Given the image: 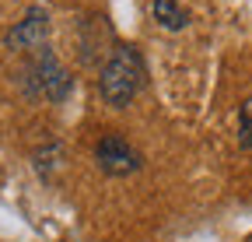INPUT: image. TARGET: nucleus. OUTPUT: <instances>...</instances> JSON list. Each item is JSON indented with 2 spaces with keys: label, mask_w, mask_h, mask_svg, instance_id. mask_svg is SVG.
Wrapping results in <instances>:
<instances>
[{
  "label": "nucleus",
  "mask_w": 252,
  "mask_h": 242,
  "mask_svg": "<svg viewBox=\"0 0 252 242\" xmlns=\"http://www.w3.org/2000/svg\"><path fill=\"white\" fill-rule=\"evenodd\" d=\"M144 77H147L144 56L133 46H112L109 60L102 64V74H98V92L109 105L123 109L137 99V92L144 88Z\"/></svg>",
  "instance_id": "obj_1"
},
{
  "label": "nucleus",
  "mask_w": 252,
  "mask_h": 242,
  "mask_svg": "<svg viewBox=\"0 0 252 242\" xmlns=\"http://www.w3.org/2000/svg\"><path fill=\"white\" fill-rule=\"evenodd\" d=\"M25 92L39 95L46 102H63L70 95V74L63 70V64L49 49H39L35 60H32V67L25 70Z\"/></svg>",
  "instance_id": "obj_2"
},
{
  "label": "nucleus",
  "mask_w": 252,
  "mask_h": 242,
  "mask_svg": "<svg viewBox=\"0 0 252 242\" xmlns=\"http://www.w3.org/2000/svg\"><path fill=\"white\" fill-rule=\"evenodd\" d=\"M94 162H98V169L105 175H130L144 165L140 151L130 147V140L119 137V134H105L98 140V147H94Z\"/></svg>",
  "instance_id": "obj_3"
},
{
  "label": "nucleus",
  "mask_w": 252,
  "mask_h": 242,
  "mask_svg": "<svg viewBox=\"0 0 252 242\" xmlns=\"http://www.w3.org/2000/svg\"><path fill=\"white\" fill-rule=\"evenodd\" d=\"M46 39H49V11L46 7H28L25 18L7 32V49H46Z\"/></svg>",
  "instance_id": "obj_4"
},
{
  "label": "nucleus",
  "mask_w": 252,
  "mask_h": 242,
  "mask_svg": "<svg viewBox=\"0 0 252 242\" xmlns=\"http://www.w3.org/2000/svg\"><path fill=\"white\" fill-rule=\"evenodd\" d=\"M154 18L161 28H172V32L189 25V11L182 7V0H154Z\"/></svg>",
  "instance_id": "obj_5"
},
{
  "label": "nucleus",
  "mask_w": 252,
  "mask_h": 242,
  "mask_svg": "<svg viewBox=\"0 0 252 242\" xmlns=\"http://www.w3.org/2000/svg\"><path fill=\"white\" fill-rule=\"evenodd\" d=\"M238 144L242 147H252V99L242 105V112H238Z\"/></svg>",
  "instance_id": "obj_6"
}]
</instances>
